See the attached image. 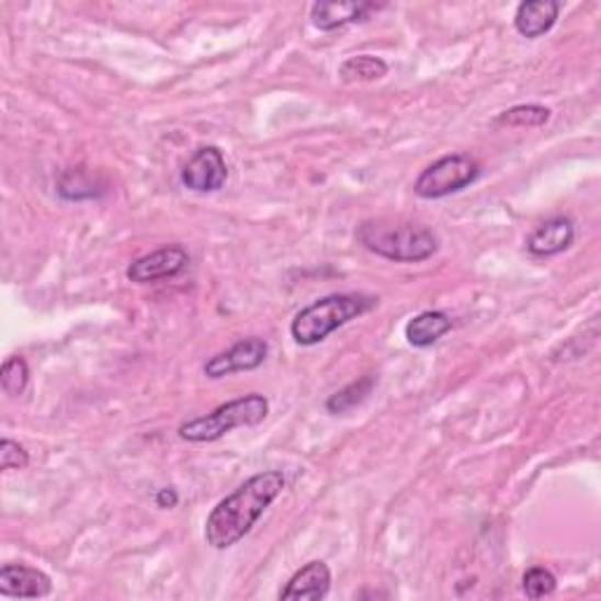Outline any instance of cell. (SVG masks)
Instances as JSON below:
<instances>
[{
	"instance_id": "1",
	"label": "cell",
	"mask_w": 601,
	"mask_h": 601,
	"mask_svg": "<svg viewBox=\"0 0 601 601\" xmlns=\"http://www.w3.org/2000/svg\"><path fill=\"white\" fill-rule=\"evenodd\" d=\"M285 489V475L263 470L252 475L240 487L212 508L205 522V541L214 549H228L240 543Z\"/></svg>"
},
{
	"instance_id": "2",
	"label": "cell",
	"mask_w": 601,
	"mask_h": 601,
	"mask_svg": "<svg viewBox=\"0 0 601 601\" xmlns=\"http://www.w3.org/2000/svg\"><path fill=\"white\" fill-rule=\"evenodd\" d=\"M358 242L372 254L395 263H421L438 254L440 238L423 224L370 219L358 226Z\"/></svg>"
},
{
	"instance_id": "3",
	"label": "cell",
	"mask_w": 601,
	"mask_h": 601,
	"mask_svg": "<svg viewBox=\"0 0 601 601\" xmlns=\"http://www.w3.org/2000/svg\"><path fill=\"white\" fill-rule=\"evenodd\" d=\"M378 298L364 294H329L300 308L290 325L292 339L298 345H317L329 339L333 331L370 313Z\"/></svg>"
},
{
	"instance_id": "4",
	"label": "cell",
	"mask_w": 601,
	"mask_h": 601,
	"mask_svg": "<svg viewBox=\"0 0 601 601\" xmlns=\"http://www.w3.org/2000/svg\"><path fill=\"white\" fill-rule=\"evenodd\" d=\"M269 411H271L269 399L259 393H249L245 397L230 399V402L216 407L214 411L205 416H197V419L181 423L177 432L183 442H195V444L216 442L236 428H254L263 423Z\"/></svg>"
},
{
	"instance_id": "5",
	"label": "cell",
	"mask_w": 601,
	"mask_h": 601,
	"mask_svg": "<svg viewBox=\"0 0 601 601\" xmlns=\"http://www.w3.org/2000/svg\"><path fill=\"white\" fill-rule=\"evenodd\" d=\"M479 172L477 160L470 156L451 154L426 167L413 183V193L423 200H442L473 186L479 179Z\"/></svg>"
},
{
	"instance_id": "6",
	"label": "cell",
	"mask_w": 601,
	"mask_h": 601,
	"mask_svg": "<svg viewBox=\"0 0 601 601\" xmlns=\"http://www.w3.org/2000/svg\"><path fill=\"white\" fill-rule=\"evenodd\" d=\"M226 181L228 165L219 146H200L181 170V183L195 193H216Z\"/></svg>"
},
{
	"instance_id": "7",
	"label": "cell",
	"mask_w": 601,
	"mask_h": 601,
	"mask_svg": "<svg viewBox=\"0 0 601 601\" xmlns=\"http://www.w3.org/2000/svg\"><path fill=\"white\" fill-rule=\"evenodd\" d=\"M271 348L261 337H249L233 343L224 353H216L205 362V376L219 381L240 372H254L269 360Z\"/></svg>"
},
{
	"instance_id": "8",
	"label": "cell",
	"mask_w": 601,
	"mask_h": 601,
	"mask_svg": "<svg viewBox=\"0 0 601 601\" xmlns=\"http://www.w3.org/2000/svg\"><path fill=\"white\" fill-rule=\"evenodd\" d=\"M191 261L189 252L181 245L160 247L156 252L144 254L127 265V280L137 285H150V282L170 280L186 269Z\"/></svg>"
},
{
	"instance_id": "9",
	"label": "cell",
	"mask_w": 601,
	"mask_h": 601,
	"mask_svg": "<svg viewBox=\"0 0 601 601\" xmlns=\"http://www.w3.org/2000/svg\"><path fill=\"white\" fill-rule=\"evenodd\" d=\"M331 590V571L322 559L308 562L280 590V601H322Z\"/></svg>"
},
{
	"instance_id": "10",
	"label": "cell",
	"mask_w": 601,
	"mask_h": 601,
	"mask_svg": "<svg viewBox=\"0 0 601 601\" xmlns=\"http://www.w3.org/2000/svg\"><path fill=\"white\" fill-rule=\"evenodd\" d=\"M53 592V578L26 564H3L0 594L16 599H43Z\"/></svg>"
},
{
	"instance_id": "11",
	"label": "cell",
	"mask_w": 601,
	"mask_h": 601,
	"mask_svg": "<svg viewBox=\"0 0 601 601\" xmlns=\"http://www.w3.org/2000/svg\"><path fill=\"white\" fill-rule=\"evenodd\" d=\"M576 240V226L569 216H553V219L543 222L536 230L531 233L526 240L529 254L533 257H557L566 252Z\"/></svg>"
},
{
	"instance_id": "12",
	"label": "cell",
	"mask_w": 601,
	"mask_h": 601,
	"mask_svg": "<svg viewBox=\"0 0 601 601\" xmlns=\"http://www.w3.org/2000/svg\"><path fill=\"white\" fill-rule=\"evenodd\" d=\"M562 5L557 0H526L514 10V29L520 36L536 41L555 29Z\"/></svg>"
},
{
	"instance_id": "13",
	"label": "cell",
	"mask_w": 601,
	"mask_h": 601,
	"mask_svg": "<svg viewBox=\"0 0 601 601\" xmlns=\"http://www.w3.org/2000/svg\"><path fill=\"white\" fill-rule=\"evenodd\" d=\"M386 5L376 3H315L310 8V20L317 31H337L348 24H358L370 20L372 12H378Z\"/></svg>"
},
{
	"instance_id": "14",
	"label": "cell",
	"mask_w": 601,
	"mask_h": 601,
	"mask_svg": "<svg viewBox=\"0 0 601 601\" xmlns=\"http://www.w3.org/2000/svg\"><path fill=\"white\" fill-rule=\"evenodd\" d=\"M451 327H454V322H451V317L446 313L423 310L407 322L405 337L413 348H430L432 343H438L442 337H446Z\"/></svg>"
},
{
	"instance_id": "15",
	"label": "cell",
	"mask_w": 601,
	"mask_h": 601,
	"mask_svg": "<svg viewBox=\"0 0 601 601\" xmlns=\"http://www.w3.org/2000/svg\"><path fill=\"white\" fill-rule=\"evenodd\" d=\"M388 76V61L374 55H355L348 57L339 66V78L345 86H355V82H374Z\"/></svg>"
},
{
	"instance_id": "16",
	"label": "cell",
	"mask_w": 601,
	"mask_h": 601,
	"mask_svg": "<svg viewBox=\"0 0 601 601\" xmlns=\"http://www.w3.org/2000/svg\"><path fill=\"white\" fill-rule=\"evenodd\" d=\"M374 376H362L358 381L350 383V386L341 388L339 393H333L329 399H327V411L339 416V413H348L350 409H355L358 405H362L366 397L372 395V388H374Z\"/></svg>"
},
{
	"instance_id": "17",
	"label": "cell",
	"mask_w": 601,
	"mask_h": 601,
	"mask_svg": "<svg viewBox=\"0 0 601 601\" xmlns=\"http://www.w3.org/2000/svg\"><path fill=\"white\" fill-rule=\"evenodd\" d=\"M553 118V111L541 104H520L503 111L496 118L498 127H543Z\"/></svg>"
},
{
	"instance_id": "18",
	"label": "cell",
	"mask_w": 601,
	"mask_h": 601,
	"mask_svg": "<svg viewBox=\"0 0 601 601\" xmlns=\"http://www.w3.org/2000/svg\"><path fill=\"white\" fill-rule=\"evenodd\" d=\"M29 364L24 358L20 355H12L3 362V366H0V386H3L5 395L10 397H20L26 386H29Z\"/></svg>"
},
{
	"instance_id": "19",
	"label": "cell",
	"mask_w": 601,
	"mask_h": 601,
	"mask_svg": "<svg viewBox=\"0 0 601 601\" xmlns=\"http://www.w3.org/2000/svg\"><path fill=\"white\" fill-rule=\"evenodd\" d=\"M522 588L529 599H543L557 590V576L545 566H533L522 578Z\"/></svg>"
},
{
	"instance_id": "20",
	"label": "cell",
	"mask_w": 601,
	"mask_h": 601,
	"mask_svg": "<svg viewBox=\"0 0 601 601\" xmlns=\"http://www.w3.org/2000/svg\"><path fill=\"white\" fill-rule=\"evenodd\" d=\"M29 465V451L14 440L0 442V470H24Z\"/></svg>"
},
{
	"instance_id": "21",
	"label": "cell",
	"mask_w": 601,
	"mask_h": 601,
	"mask_svg": "<svg viewBox=\"0 0 601 601\" xmlns=\"http://www.w3.org/2000/svg\"><path fill=\"white\" fill-rule=\"evenodd\" d=\"M156 506H158L160 510H172V508H177V506H179V494H177V489H172V487L158 489V494H156Z\"/></svg>"
}]
</instances>
